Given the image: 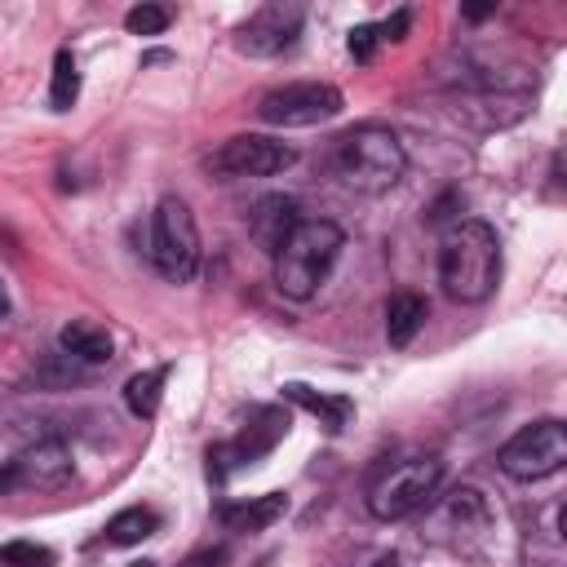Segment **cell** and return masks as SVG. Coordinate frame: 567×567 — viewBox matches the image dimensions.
I'll return each mask as SVG.
<instances>
[{
	"label": "cell",
	"instance_id": "obj_1",
	"mask_svg": "<svg viewBox=\"0 0 567 567\" xmlns=\"http://www.w3.org/2000/svg\"><path fill=\"white\" fill-rule=\"evenodd\" d=\"M439 284L452 301H487L501 284V239L487 221H456L439 244Z\"/></svg>",
	"mask_w": 567,
	"mask_h": 567
},
{
	"label": "cell",
	"instance_id": "obj_2",
	"mask_svg": "<svg viewBox=\"0 0 567 567\" xmlns=\"http://www.w3.org/2000/svg\"><path fill=\"white\" fill-rule=\"evenodd\" d=\"M346 248V235L337 221L328 217H301L288 239L270 252L275 257V288L292 301H310L319 292V284L332 275L337 257Z\"/></svg>",
	"mask_w": 567,
	"mask_h": 567
},
{
	"label": "cell",
	"instance_id": "obj_3",
	"mask_svg": "<svg viewBox=\"0 0 567 567\" xmlns=\"http://www.w3.org/2000/svg\"><path fill=\"white\" fill-rule=\"evenodd\" d=\"M403 168H408V155H403L399 133L377 124V120L354 124L337 137V177L350 190L381 195L403 177Z\"/></svg>",
	"mask_w": 567,
	"mask_h": 567
},
{
	"label": "cell",
	"instance_id": "obj_4",
	"mask_svg": "<svg viewBox=\"0 0 567 567\" xmlns=\"http://www.w3.org/2000/svg\"><path fill=\"white\" fill-rule=\"evenodd\" d=\"M439 483H443V461L439 456H430V452L394 456V461H385L372 474V483H368V509L381 523L408 518V514H416L434 496Z\"/></svg>",
	"mask_w": 567,
	"mask_h": 567
},
{
	"label": "cell",
	"instance_id": "obj_5",
	"mask_svg": "<svg viewBox=\"0 0 567 567\" xmlns=\"http://www.w3.org/2000/svg\"><path fill=\"white\" fill-rule=\"evenodd\" d=\"M151 261L168 284H186L199 270V230L186 199L164 195L151 213Z\"/></svg>",
	"mask_w": 567,
	"mask_h": 567
},
{
	"label": "cell",
	"instance_id": "obj_6",
	"mask_svg": "<svg viewBox=\"0 0 567 567\" xmlns=\"http://www.w3.org/2000/svg\"><path fill=\"white\" fill-rule=\"evenodd\" d=\"M563 461H567V430H563V421H554V416L523 425V430L496 452V465H501L509 478H518V483L549 478V474L563 470Z\"/></svg>",
	"mask_w": 567,
	"mask_h": 567
},
{
	"label": "cell",
	"instance_id": "obj_7",
	"mask_svg": "<svg viewBox=\"0 0 567 567\" xmlns=\"http://www.w3.org/2000/svg\"><path fill=\"white\" fill-rule=\"evenodd\" d=\"M257 115L275 128H306V124H323L332 115H341V89L319 84V80H297V84H279L257 102Z\"/></svg>",
	"mask_w": 567,
	"mask_h": 567
},
{
	"label": "cell",
	"instance_id": "obj_8",
	"mask_svg": "<svg viewBox=\"0 0 567 567\" xmlns=\"http://www.w3.org/2000/svg\"><path fill=\"white\" fill-rule=\"evenodd\" d=\"M292 164H297V146L266 137V133H239L208 155V168L226 177H275Z\"/></svg>",
	"mask_w": 567,
	"mask_h": 567
},
{
	"label": "cell",
	"instance_id": "obj_9",
	"mask_svg": "<svg viewBox=\"0 0 567 567\" xmlns=\"http://www.w3.org/2000/svg\"><path fill=\"white\" fill-rule=\"evenodd\" d=\"M284 434H288V412H279V408H261L257 421H252L235 443H217V447H208V474H213V478H226L235 465H248V461L266 456Z\"/></svg>",
	"mask_w": 567,
	"mask_h": 567
},
{
	"label": "cell",
	"instance_id": "obj_10",
	"mask_svg": "<svg viewBox=\"0 0 567 567\" xmlns=\"http://www.w3.org/2000/svg\"><path fill=\"white\" fill-rule=\"evenodd\" d=\"M297 31H301V9L275 0V4H261L239 27V49L252 53V58H275V53H284L297 40Z\"/></svg>",
	"mask_w": 567,
	"mask_h": 567
},
{
	"label": "cell",
	"instance_id": "obj_11",
	"mask_svg": "<svg viewBox=\"0 0 567 567\" xmlns=\"http://www.w3.org/2000/svg\"><path fill=\"white\" fill-rule=\"evenodd\" d=\"M13 470H18V487L53 492V487L71 483L75 461H71V447H66L62 439H44V443L27 447L22 456H13Z\"/></svg>",
	"mask_w": 567,
	"mask_h": 567
},
{
	"label": "cell",
	"instance_id": "obj_12",
	"mask_svg": "<svg viewBox=\"0 0 567 567\" xmlns=\"http://www.w3.org/2000/svg\"><path fill=\"white\" fill-rule=\"evenodd\" d=\"M297 221H301V217H297V199H292V195H266V199L252 208V217H248L252 239H257L266 252H275V248L288 239V230H292Z\"/></svg>",
	"mask_w": 567,
	"mask_h": 567
},
{
	"label": "cell",
	"instance_id": "obj_13",
	"mask_svg": "<svg viewBox=\"0 0 567 567\" xmlns=\"http://www.w3.org/2000/svg\"><path fill=\"white\" fill-rule=\"evenodd\" d=\"M58 346L71 354V359H84V363H106L115 354V341L102 323L93 319H71L62 332H58Z\"/></svg>",
	"mask_w": 567,
	"mask_h": 567
},
{
	"label": "cell",
	"instance_id": "obj_14",
	"mask_svg": "<svg viewBox=\"0 0 567 567\" xmlns=\"http://www.w3.org/2000/svg\"><path fill=\"white\" fill-rule=\"evenodd\" d=\"M284 399L297 403V408H306V412H315L332 434H341L346 421L354 416V399H346V394H319V390H310V385H301V381H288V385H284Z\"/></svg>",
	"mask_w": 567,
	"mask_h": 567
},
{
	"label": "cell",
	"instance_id": "obj_15",
	"mask_svg": "<svg viewBox=\"0 0 567 567\" xmlns=\"http://www.w3.org/2000/svg\"><path fill=\"white\" fill-rule=\"evenodd\" d=\"M284 509H288V496L284 492H266V496H252V501H239V505H221L217 518L230 532H261L275 518H284Z\"/></svg>",
	"mask_w": 567,
	"mask_h": 567
},
{
	"label": "cell",
	"instance_id": "obj_16",
	"mask_svg": "<svg viewBox=\"0 0 567 567\" xmlns=\"http://www.w3.org/2000/svg\"><path fill=\"white\" fill-rule=\"evenodd\" d=\"M425 315H430L425 297H416V292H394V297L385 301V341H390V346H408V341L421 332Z\"/></svg>",
	"mask_w": 567,
	"mask_h": 567
},
{
	"label": "cell",
	"instance_id": "obj_17",
	"mask_svg": "<svg viewBox=\"0 0 567 567\" xmlns=\"http://www.w3.org/2000/svg\"><path fill=\"white\" fill-rule=\"evenodd\" d=\"M164 381H168V368H146V372H133V377L124 381V408H128L137 421H151V416L159 412Z\"/></svg>",
	"mask_w": 567,
	"mask_h": 567
},
{
	"label": "cell",
	"instance_id": "obj_18",
	"mask_svg": "<svg viewBox=\"0 0 567 567\" xmlns=\"http://www.w3.org/2000/svg\"><path fill=\"white\" fill-rule=\"evenodd\" d=\"M155 532H159V514L146 505H128L106 523V545H142Z\"/></svg>",
	"mask_w": 567,
	"mask_h": 567
},
{
	"label": "cell",
	"instance_id": "obj_19",
	"mask_svg": "<svg viewBox=\"0 0 567 567\" xmlns=\"http://www.w3.org/2000/svg\"><path fill=\"white\" fill-rule=\"evenodd\" d=\"M80 97V66L71 58V49L53 53V84H49V106L53 111H71Z\"/></svg>",
	"mask_w": 567,
	"mask_h": 567
},
{
	"label": "cell",
	"instance_id": "obj_20",
	"mask_svg": "<svg viewBox=\"0 0 567 567\" xmlns=\"http://www.w3.org/2000/svg\"><path fill=\"white\" fill-rule=\"evenodd\" d=\"M0 567H53V549L35 540H9L0 545Z\"/></svg>",
	"mask_w": 567,
	"mask_h": 567
},
{
	"label": "cell",
	"instance_id": "obj_21",
	"mask_svg": "<svg viewBox=\"0 0 567 567\" xmlns=\"http://www.w3.org/2000/svg\"><path fill=\"white\" fill-rule=\"evenodd\" d=\"M168 9L164 4H133L128 13H124V27L133 31V35H159L164 27H168Z\"/></svg>",
	"mask_w": 567,
	"mask_h": 567
},
{
	"label": "cell",
	"instance_id": "obj_22",
	"mask_svg": "<svg viewBox=\"0 0 567 567\" xmlns=\"http://www.w3.org/2000/svg\"><path fill=\"white\" fill-rule=\"evenodd\" d=\"M346 44H350V58H354V62H372L381 35H377L372 22H359V27H350V40H346Z\"/></svg>",
	"mask_w": 567,
	"mask_h": 567
},
{
	"label": "cell",
	"instance_id": "obj_23",
	"mask_svg": "<svg viewBox=\"0 0 567 567\" xmlns=\"http://www.w3.org/2000/svg\"><path fill=\"white\" fill-rule=\"evenodd\" d=\"M177 567H230V549L226 545H204V549L186 554Z\"/></svg>",
	"mask_w": 567,
	"mask_h": 567
},
{
	"label": "cell",
	"instance_id": "obj_24",
	"mask_svg": "<svg viewBox=\"0 0 567 567\" xmlns=\"http://www.w3.org/2000/svg\"><path fill=\"white\" fill-rule=\"evenodd\" d=\"M408 22H412V13H408V9H399L390 22H381V27H377V35H381V40H403Z\"/></svg>",
	"mask_w": 567,
	"mask_h": 567
},
{
	"label": "cell",
	"instance_id": "obj_25",
	"mask_svg": "<svg viewBox=\"0 0 567 567\" xmlns=\"http://www.w3.org/2000/svg\"><path fill=\"white\" fill-rule=\"evenodd\" d=\"M13 487H18V470H13V461H4V465H0V496L13 492Z\"/></svg>",
	"mask_w": 567,
	"mask_h": 567
},
{
	"label": "cell",
	"instance_id": "obj_26",
	"mask_svg": "<svg viewBox=\"0 0 567 567\" xmlns=\"http://www.w3.org/2000/svg\"><path fill=\"white\" fill-rule=\"evenodd\" d=\"M487 13H496V4H470V9H465L470 22H478V18H487Z\"/></svg>",
	"mask_w": 567,
	"mask_h": 567
},
{
	"label": "cell",
	"instance_id": "obj_27",
	"mask_svg": "<svg viewBox=\"0 0 567 567\" xmlns=\"http://www.w3.org/2000/svg\"><path fill=\"white\" fill-rule=\"evenodd\" d=\"M372 567H399V558H394V554H385V558H377Z\"/></svg>",
	"mask_w": 567,
	"mask_h": 567
},
{
	"label": "cell",
	"instance_id": "obj_28",
	"mask_svg": "<svg viewBox=\"0 0 567 567\" xmlns=\"http://www.w3.org/2000/svg\"><path fill=\"white\" fill-rule=\"evenodd\" d=\"M4 310H9V297H4V284H0V319H4Z\"/></svg>",
	"mask_w": 567,
	"mask_h": 567
},
{
	"label": "cell",
	"instance_id": "obj_29",
	"mask_svg": "<svg viewBox=\"0 0 567 567\" xmlns=\"http://www.w3.org/2000/svg\"><path fill=\"white\" fill-rule=\"evenodd\" d=\"M128 567H155V563H151V558H142V563H128Z\"/></svg>",
	"mask_w": 567,
	"mask_h": 567
}]
</instances>
